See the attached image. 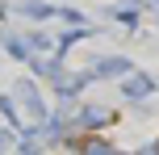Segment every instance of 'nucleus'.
Wrapping results in <instances>:
<instances>
[{
    "label": "nucleus",
    "mask_w": 159,
    "mask_h": 155,
    "mask_svg": "<svg viewBox=\"0 0 159 155\" xmlns=\"http://www.w3.org/2000/svg\"><path fill=\"white\" fill-rule=\"evenodd\" d=\"M30 46L34 50H50V38H46V34H30Z\"/></svg>",
    "instance_id": "8"
},
{
    "label": "nucleus",
    "mask_w": 159,
    "mask_h": 155,
    "mask_svg": "<svg viewBox=\"0 0 159 155\" xmlns=\"http://www.w3.org/2000/svg\"><path fill=\"white\" fill-rule=\"evenodd\" d=\"M109 122H113L109 109H84V126L88 130H101V126H109Z\"/></svg>",
    "instance_id": "4"
},
{
    "label": "nucleus",
    "mask_w": 159,
    "mask_h": 155,
    "mask_svg": "<svg viewBox=\"0 0 159 155\" xmlns=\"http://www.w3.org/2000/svg\"><path fill=\"white\" fill-rule=\"evenodd\" d=\"M151 88H155V80H151V75H126V84H121V92H126L130 101L151 97Z\"/></svg>",
    "instance_id": "2"
},
{
    "label": "nucleus",
    "mask_w": 159,
    "mask_h": 155,
    "mask_svg": "<svg viewBox=\"0 0 159 155\" xmlns=\"http://www.w3.org/2000/svg\"><path fill=\"white\" fill-rule=\"evenodd\" d=\"M80 147H88V151H109V143H101V139H84Z\"/></svg>",
    "instance_id": "9"
},
{
    "label": "nucleus",
    "mask_w": 159,
    "mask_h": 155,
    "mask_svg": "<svg viewBox=\"0 0 159 155\" xmlns=\"http://www.w3.org/2000/svg\"><path fill=\"white\" fill-rule=\"evenodd\" d=\"M0 42H4V50H8V55H13V59H34L30 55V38H17V34H0Z\"/></svg>",
    "instance_id": "3"
},
{
    "label": "nucleus",
    "mask_w": 159,
    "mask_h": 155,
    "mask_svg": "<svg viewBox=\"0 0 159 155\" xmlns=\"http://www.w3.org/2000/svg\"><path fill=\"white\" fill-rule=\"evenodd\" d=\"M0 147H13V134L8 130H0Z\"/></svg>",
    "instance_id": "10"
},
{
    "label": "nucleus",
    "mask_w": 159,
    "mask_h": 155,
    "mask_svg": "<svg viewBox=\"0 0 159 155\" xmlns=\"http://www.w3.org/2000/svg\"><path fill=\"white\" fill-rule=\"evenodd\" d=\"M17 8H21L25 17H55V8H50L46 0H21Z\"/></svg>",
    "instance_id": "5"
},
{
    "label": "nucleus",
    "mask_w": 159,
    "mask_h": 155,
    "mask_svg": "<svg viewBox=\"0 0 159 155\" xmlns=\"http://www.w3.org/2000/svg\"><path fill=\"white\" fill-rule=\"evenodd\" d=\"M0 113L8 117V126H21V122H17V101L13 97H0Z\"/></svg>",
    "instance_id": "7"
},
{
    "label": "nucleus",
    "mask_w": 159,
    "mask_h": 155,
    "mask_svg": "<svg viewBox=\"0 0 159 155\" xmlns=\"http://www.w3.org/2000/svg\"><path fill=\"white\" fill-rule=\"evenodd\" d=\"M126 71H130V67H126V59H105V63L96 67L92 75H126Z\"/></svg>",
    "instance_id": "6"
},
{
    "label": "nucleus",
    "mask_w": 159,
    "mask_h": 155,
    "mask_svg": "<svg viewBox=\"0 0 159 155\" xmlns=\"http://www.w3.org/2000/svg\"><path fill=\"white\" fill-rule=\"evenodd\" d=\"M17 101H21V105L30 109V117H34V122H42V117H46V101L38 97L34 80H21V84H17Z\"/></svg>",
    "instance_id": "1"
}]
</instances>
